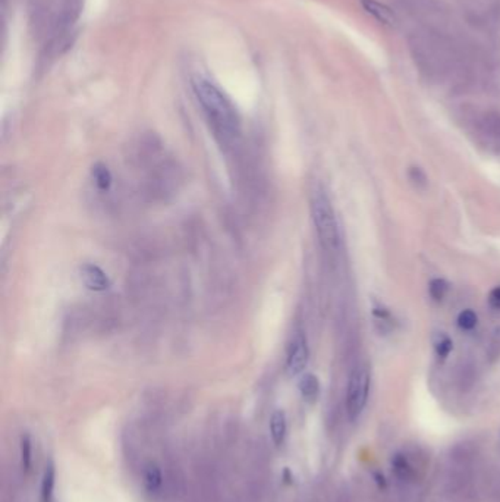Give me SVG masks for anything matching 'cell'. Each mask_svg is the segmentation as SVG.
<instances>
[{"label": "cell", "instance_id": "1", "mask_svg": "<svg viewBox=\"0 0 500 502\" xmlns=\"http://www.w3.org/2000/svg\"><path fill=\"white\" fill-rule=\"evenodd\" d=\"M408 48L418 71L434 81L446 78L462 63L452 40L438 28L420 26L408 36Z\"/></svg>", "mask_w": 500, "mask_h": 502}, {"label": "cell", "instance_id": "2", "mask_svg": "<svg viewBox=\"0 0 500 502\" xmlns=\"http://www.w3.org/2000/svg\"><path fill=\"white\" fill-rule=\"evenodd\" d=\"M192 90L211 126L223 138H232L239 131V116L228 96L210 80L192 78Z\"/></svg>", "mask_w": 500, "mask_h": 502}, {"label": "cell", "instance_id": "3", "mask_svg": "<svg viewBox=\"0 0 500 502\" xmlns=\"http://www.w3.org/2000/svg\"><path fill=\"white\" fill-rule=\"evenodd\" d=\"M310 207L320 244L328 251H338L342 243L339 221L328 192L321 187L313 190Z\"/></svg>", "mask_w": 500, "mask_h": 502}, {"label": "cell", "instance_id": "4", "mask_svg": "<svg viewBox=\"0 0 500 502\" xmlns=\"http://www.w3.org/2000/svg\"><path fill=\"white\" fill-rule=\"evenodd\" d=\"M370 385L372 376L368 369L365 366L355 367L346 388V411L351 420H357L362 414L370 395Z\"/></svg>", "mask_w": 500, "mask_h": 502}, {"label": "cell", "instance_id": "5", "mask_svg": "<svg viewBox=\"0 0 500 502\" xmlns=\"http://www.w3.org/2000/svg\"><path fill=\"white\" fill-rule=\"evenodd\" d=\"M396 8L424 27L440 30L445 24L446 13L438 0H395Z\"/></svg>", "mask_w": 500, "mask_h": 502}, {"label": "cell", "instance_id": "6", "mask_svg": "<svg viewBox=\"0 0 500 502\" xmlns=\"http://www.w3.org/2000/svg\"><path fill=\"white\" fill-rule=\"evenodd\" d=\"M310 351H309V342L306 335L298 332L289 344L288 356H287V372L289 376H296L302 373V370L306 369L309 363Z\"/></svg>", "mask_w": 500, "mask_h": 502}, {"label": "cell", "instance_id": "7", "mask_svg": "<svg viewBox=\"0 0 500 502\" xmlns=\"http://www.w3.org/2000/svg\"><path fill=\"white\" fill-rule=\"evenodd\" d=\"M81 279L90 291L103 293L111 288V279L96 265H84L81 268Z\"/></svg>", "mask_w": 500, "mask_h": 502}, {"label": "cell", "instance_id": "8", "mask_svg": "<svg viewBox=\"0 0 500 502\" xmlns=\"http://www.w3.org/2000/svg\"><path fill=\"white\" fill-rule=\"evenodd\" d=\"M361 5L370 15H373L379 23L390 27L396 26L398 19L395 12L390 8H387L386 5L377 2V0H361Z\"/></svg>", "mask_w": 500, "mask_h": 502}, {"label": "cell", "instance_id": "9", "mask_svg": "<svg viewBox=\"0 0 500 502\" xmlns=\"http://www.w3.org/2000/svg\"><path fill=\"white\" fill-rule=\"evenodd\" d=\"M287 432H288V423H287L285 413L282 410H277L272 414V418H270V435H272L273 442L277 447H280L282 444L285 442Z\"/></svg>", "mask_w": 500, "mask_h": 502}, {"label": "cell", "instance_id": "10", "mask_svg": "<svg viewBox=\"0 0 500 502\" xmlns=\"http://www.w3.org/2000/svg\"><path fill=\"white\" fill-rule=\"evenodd\" d=\"M298 388H299V392H301V395L302 398L309 401V403H313L318 398V394H320V382H318V378L313 373H306L299 383H298Z\"/></svg>", "mask_w": 500, "mask_h": 502}, {"label": "cell", "instance_id": "11", "mask_svg": "<svg viewBox=\"0 0 500 502\" xmlns=\"http://www.w3.org/2000/svg\"><path fill=\"white\" fill-rule=\"evenodd\" d=\"M144 485L148 492L155 493L157 492L162 485H163V476L162 470L156 463H148L144 467Z\"/></svg>", "mask_w": 500, "mask_h": 502}, {"label": "cell", "instance_id": "12", "mask_svg": "<svg viewBox=\"0 0 500 502\" xmlns=\"http://www.w3.org/2000/svg\"><path fill=\"white\" fill-rule=\"evenodd\" d=\"M55 484H56V470L55 464L49 463L45 470V476H43L41 482V498L45 502H50L55 491Z\"/></svg>", "mask_w": 500, "mask_h": 502}, {"label": "cell", "instance_id": "13", "mask_svg": "<svg viewBox=\"0 0 500 502\" xmlns=\"http://www.w3.org/2000/svg\"><path fill=\"white\" fill-rule=\"evenodd\" d=\"M91 175H93V180H94V182H96V185H97L99 190L107 191L109 188H111L113 178H112L111 170L107 169L106 165H103V163H96V165L93 166V169H91Z\"/></svg>", "mask_w": 500, "mask_h": 502}, {"label": "cell", "instance_id": "14", "mask_svg": "<svg viewBox=\"0 0 500 502\" xmlns=\"http://www.w3.org/2000/svg\"><path fill=\"white\" fill-rule=\"evenodd\" d=\"M433 348H434V353H436V356L440 360H445L449 357L450 351L453 350V341L446 334L438 332L436 335L433 337Z\"/></svg>", "mask_w": 500, "mask_h": 502}, {"label": "cell", "instance_id": "15", "mask_svg": "<svg viewBox=\"0 0 500 502\" xmlns=\"http://www.w3.org/2000/svg\"><path fill=\"white\" fill-rule=\"evenodd\" d=\"M392 466H394L395 474L401 480H409L412 476H414V470H412V466L409 464V462L406 460L405 455L396 454L394 457V460H392Z\"/></svg>", "mask_w": 500, "mask_h": 502}, {"label": "cell", "instance_id": "16", "mask_svg": "<svg viewBox=\"0 0 500 502\" xmlns=\"http://www.w3.org/2000/svg\"><path fill=\"white\" fill-rule=\"evenodd\" d=\"M449 291V283L442 278H434L428 283V293L434 301H442Z\"/></svg>", "mask_w": 500, "mask_h": 502}, {"label": "cell", "instance_id": "17", "mask_svg": "<svg viewBox=\"0 0 500 502\" xmlns=\"http://www.w3.org/2000/svg\"><path fill=\"white\" fill-rule=\"evenodd\" d=\"M373 316H374L376 324L382 326V331H389L390 327H392L394 316H392V313H390L384 307V305H382V304L374 305V307H373Z\"/></svg>", "mask_w": 500, "mask_h": 502}, {"label": "cell", "instance_id": "18", "mask_svg": "<svg viewBox=\"0 0 500 502\" xmlns=\"http://www.w3.org/2000/svg\"><path fill=\"white\" fill-rule=\"evenodd\" d=\"M456 323H458V327L461 331L465 332H471L472 329H475V326L478 323V316L474 310L471 309H465L458 315V319H456Z\"/></svg>", "mask_w": 500, "mask_h": 502}, {"label": "cell", "instance_id": "19", "mask_svg": "<svg viewBox=\"0 0 500 502\" xmlns=\"http://www.w3.org/2000/svg\"><path fill=\"white\" fill-rule=\"evenodd\" d=\"M31 455H33L31 440L28 435H24L23 438H21V457H23V466L26 471H28L31 467Z\"/></svg>", "mask_w": 500, "mask_h": 502}, {"label": "cell", "instance_id": "20", "mask_svg": "<svg viewBox=\"0 0 500 502\" xmlns=\"http://www.w3.org/2000/svg\"><path fill=\"white\" fill-rule=\"evenodd\" d=\"M409 178H411L412 182L417 184V185H426V182H427L426 173L420 168H411L409 169Z\"/></svg>", "mask_w": 500, "mask_h": 502}, {"label": "cell", "instance_id": "21", "mask_svg": "<svg viewBox=\"0 0 500 502\" xmlns=\"http://www.w3.org/2000/svg\"><path fill=\"white\" fill-rule=\"evenodd\" d=\"M489 304L493 309L500 310V287H494L489 294Z\"/></svg>", "mask_w": 500, "mask_h": 502}]
</instances>
